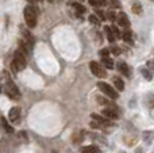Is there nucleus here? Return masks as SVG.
<instances>
[{"label":"nucleus","instance_id":"f257e3e1","mask_svg":"<svg viewBox=\"0 0 154 153\" xmlns=\"http://www.w3.org/2000/svg\"><path fill=\"white\" fill-rule=\"evenodd\" d=\"M37 15H38V10H35L31 5H27L24 8V20H26L27 27L34 29L37 26Z\"/></svg>","mask_w":154,"mask_h":153},{"label":"nucleus","instance_id":"f03ea898","mask_svg":"<svg viewBox=\"0 0 154 153\" xmlns=\"http://www.w3.org/2000/svg\"><path fill=\"white\" fill-rule=\"evenodd\" d=\"M26 56L22 53L20 50H16L15 54H14V61H12V69L15 72H20L26 68Z\"/></svg>","mask_w":154,"mask_h":153},{"label":"nucleus","instance_id":"7ed1b4c3","mask_svg":"<svg viewBox=\"0 0 154 153\" xmlns=\"http://www.w3.org/2000/svg\"><path fill=\"white\" fill-rule=\"evenodd\" d=\"M5 94L14 100L20 98V92H19L18 87H16L15 83H14L12 80H10V79H7V83H5Z\"/></svg>","mask_w":154,"mask_h":153},{"label":"nucleus","instance_id":"20e7f679","mask_svg":"<svg viewBox=\"0 0 154 153\" xmlns=\"http://www.w3.org/2000/svg\"><path fill=\"white\" fill-rule=\"evenodd\" d=\"M97 87H99V89H100L104 95H107V96L111 98V99H116V98L119 96V95H118V92L115 91V88H112L109 84L104 83V81H99Z\"/></svg>","mask_w":154,"mask_h":153},{"label":"nucleus","instance_id":"39448f33","mask_svg":"<svg viewBox=\"0 0 154 153\" xmlns=\"http://www.w3.org/2000/svg\"><path fill=\"white\" fill-rule=\"evenodd\" d=\"M89 69H91V72H92L93 75L96 76V77L104 79V77L107 76L106 69H104V68L101 67L99 62H96V61H91V62H89Z\"/></svg>","mask_w":154,"mask_h":153},{"label":"nucleus","instance_id":"423d86ee","mask_svg":"<svg viewBox=\"0 0 154 153\" xmlns=\"http://www.w3.org/2000/svg\"><path fill=\"white\" fill-rule=\"evenodd\" d=\"M101 114H103L106 118H108L109 121H111V119H118V118H119V114H118V108H115V107L103 108Z\"/></svg>","mask_w":154,"mask_h":153},{"label":"nucleus","instance_id":"0eeeda50","mask_svg":"<svg viewBox=\"0 0 154 153\" xmlns=\"http://www.w3.org/2000/svg\"><path fill=\"white\" fill-rule=\"evenodd\" d=\"M91 117H92L93 121H96L99 125H103V126H112V122L109 121L108 118H106V117H101V115H99V114H91Z\"/></svg>","mask_w":154,"mask_h":153},{"label":"nucleus","instance_id":"6e6552de","mask_svg":"<svg viewBox=\"0 0 154 153\" xmlns=\"http://www.w3.org/2000/svg\"><path fill=\"white\" fill-rule=\"evenodd\" d=\"M19 117H20V108L18 107H12L10 110V113H8V118H10L11 122H18Z\"/></svg>","mask_w":154,"mask_h":153},{"label":"nucleus","instance_id":"1a4fd4ad","mask_svg":"<svg viewBox=\"0 0 154 153\" xmlns=\"http://www.w3.org/2000/svg\"><path fill=\"white\" fill-rule=\"evenodd\" d=\"M116 20H118V24L125 27V29H127V27L130 26V20H128V18L126 16V14H123V12H120L119 15H118Z\"/></svg>","mask_w":154,"mask_h":153},{"label":"nucleus","instance_id":"9d476101","mask_svg":"<svg viewBox=\"0 0 154 153\" xmlns=\"http://www.w3.org/2000/svg\"><path fill=\"white\" fill-rule=\"evenodd\" d=\"M118 69H119L120 73H123L127 77L130 76V68H128V65L126 62H118Z\"/></svg>","mask_w":154,"mask_h":153},{"label":"nucleus","instance_id":"9b49d317","mask_svg":"<svg viewBox=\"0 0 154 153\" xmlns=\"http://www.w3.org/2000/svg\"><path fill=\"white\" fill-rule=\"evenodd\" d=\"M112 81H114V84H115V87H116L118 91H123V89H125V83H123V80L120 77H118V76H114Z\"/></svg>","mask_w":154,"mask_h":153},{"label":"nucleus","instance_id":"f8f14e48","mask_svg":"<svg viewBox=\"0 0 154 153\" xmlns=\"http://www.w3.org/2000/svg\"><path fill=\"white\" fill-rule=\"evenodd\" d=\"M0 123H2L3 129H4L7 133H14L12 126H11L10 123H7V121H5V118H4V117H0Z\"/></svg>","mask_w":154,"mask_h":153},{"label":"nucleus","instance_id":"ddd939ff","mask_svg":"<svg viewBox=\"0 0 154 153\" xmlns=\"http://www.w3.org/2000/svg\"><path fill=\"white\" fill-rule=\"evenodd\" d=\"M104 31H106L107 38H108V41H109V42H114V41L116 39V37H115L114 31H112V29H111V27H109V26H106V27H104Z\"/></svg>","mask_w":154,"mask_h":153},{"label":"nucleus","instance_id":"4468645a","mask_svg":"<svg viewBox=\"0 0 154 153\" xmlns=\"http://www.w3.org/2000/svg\"><path fill=\"white\" fill-rule=\"evenodd\" d=\"M81 152L82 153H99L100 151H99L97 146H95V145H88V146H82Z\"/></svg>","mask_w":154,"mask_h":153},{"label":"nucleus","instance_id":"2eb2a0df","mask_svg":"<svg viewBox=\"0 0 154 153\" xmlns=\"http://www.w3.org/2000/svg\"><path fill=\"white\" fill-rule=\"evenodd\" d=\"M72 7L76 10L77 15H81V14L85 12V7L82 4H80V3H72Z\"/></svg>","mask_w":154,"mask_h":153},{"label":"nucleus","instance_id":"dca6fc26","mask_svg":"<svg viewBox=\"0 0 154 153\" xmlns=\"http://www.w3.org/2000/svg\"><path fill=\"white\" fill-rule=\"evenodd\" d=\"M101 61H103L104 67L108 68V69H112V68H114V61H112L108 56H107V57H101Z\"/></svg>","mask_w":154,"mask_h":153},{"label":"nucleus","instance_id":"f3484780","mask_svg":"<svg viewBox=\"0 0 154 153\" xmlns=\"http://www.w3.org/2000/svg\"><path fill=\"white\" fill-rule=\"evenodd\" d=\"M122 38H123V41H125V42L133 43V35H131V31H130V30H126V31L123 33Z\"/></svg>","mask_w":154,"mask_h":153},{"label":"nucleus","instance_id":"a211bd4d","mask_svg":"<svg viewBox=\"0 0 154 153\" xmlns=\"http://www.w3.org/2000/svg\"><path fill=\"white\" fill-rule=\"evenodd\" d=\"M141 73H142V76H143L146 80H152L153 79V73L150 72L147 68H141Z\"/></svg>","mask_w":154,"mask_h":153},{"label":"nucleus","instance_id":"6ab92c4d","mask_svg":"<svg viewBox=\"0 0 154 153\" xmlns=\"http://www.w3.org/2000/svg\"><path fill=\"white\" fill-rule=\"evenodd\" d=\"M89 22L92 24H95V26H99V24H100V20H99V18L96 15H89Z\"/></svg>","mask_w":154,"mask_h":153},{"label":"nucleus","instance_id":"aec40b11","mask_svg":"<svg viewBox=\"0 0 154 153\" xmlns=\"http://www.w3.org/2000/svg\"><path fill=\"white\" fill-rule=\"evenodd\" d=\"M133 11L135 14H141L142 12V5L139 4V3H134V5H133Z\"/></svg>","mask_w":154,"mask_h":153},{"label":"nucleus","instance_id":"412c9836","mask_svg":"<svg viewBox=\"0 0 154 153\" xmlns=\"http://www.w3.org/2000/svg\"><path fill=\"white\" fill-rule=\"evenodd\" d=\"M96 16H97L99 19H101V20H106V19H107L106 14H104V12H101V11H96Z\"/></svg>","mask_w":154,"mask_h":153},{"label":"nucleus","instance_id":"4be33fe9","mask_svg":"<svg viewBox=\"0 0 154 153\" xmlns=\"http://www.w3.org/2000/svg\"><path fill=\"white\" fill-rule=\"evenodd\" d=\"M111 29H112V31H114L115 37H116V38H120V31H119V29H118L116 26H111Z\"/></svg>","mask_w":154,"mask_h":153},{"label":"nucleus","instance_id":"5701e85b","mask_svg":"<svg viewBox=\"0 0 154 153\" xmlns=\"http://www.w3.org/2000/svg\"><path fill=\"white\" fill-rule=\"evenodd\" d=\"M111 52L115 54V56H119V54H120V49L118 48V46H112V48H111Z\"/></svg>","mask_w":154,"mask_h":153},{"label":"nucleus","instance_id":"b1692460","mask_svg":"<svg viewBox=\"0 0 154 153\" xmlns=\"http://www.w3.org/2000/svg\"><path fill=\"white\" fill-rule=\"evenodd\" d=\"M109 3H111V5H114V7H120V3H119V0H108Z\"/></svg>","mask_w":154,"mask_h":153},{"label":"nucleus","instance_id":"393cba45","mask_svg":"<svg viewBox=\"0 0 154 153\" xmlns=\"http://www.w3.org/2000/svg\"><path fill=\"white\" fill-rule=\"evenodd\" d=\"M108 53H109L108 49H103V50H100V53H99V54H100L101 57H107V56H108Z\"/></svg>","mask_w":154,"mask_h":153},{"label":"nucleus","instance_id":"a878e982","mask_svg":"<svg viewBox=\"0 0 154 153\" xmlns=\"http://www.w3.org/2000/svg\"><path fill=\"white\" fill-rule=\"evenodd\" d=\"M89 2V4L92 5V7H97V5H100L99 4V0H88Z\"/></svg>","mask_w":154,"mask_h":153},{"label":"nucleus","instance_id":"bb28decb","mask_svg":"<svg viewBox=\"0 0 154 153\" xmlns=\"http://www.w3.org/2000/svg\"><path fill=\"white\" fill-rule=\"evenodd\" d=\"M107 15H108V16H107V18H108V19H111V20H115V19L118 18V16L115 15L114 12H108V14H107Z\"/></svg>","mask_w":154,"mask_h":153},{"label":"nucleus","instance_id":"cd10ccee","mask_svg":"<svg viewBox=\"0 0 154 153\" xmlns=\"http://www.w3.org/2000/svg\"><path fill=\"white\" fill-rule=\"evenodd\" d=\"M99 4L100 5H107L108 4V0H99Z\"/></svg>","mask_w":154,"mask_h":153},{"label":"nucleus","instance_id":"c85d7f7f","mask_svg":"<svg viewBox=\"0 0 154 153\" xmlns=\"http://www.w3.org/2000/svg\"><path fill=\"white\" fill-rule=\"evenodd\" d=\"M147 67H149L150 69L154 70V61H149V62H147Z\"/></svg>","mask_w":154,"mask_h":153},{"label":"nucleus","instance_id":"c756f323","mask_svg":"<svg viewBox=\"0 0 154 153\" xmlns=\"http://www.w3.org/2000/svg\"><path fill=\"white\" fill-rule=\"evenodd\" d=\"M49 2H53V0H49Z\"/></svg>","mask_w":154,"mask_h":153},{"label":"nucleus","instance_id":"7c9ffc66","mask_svg":"<svg viewBox=\"0 0 154 153\" xmlns=\"http://www.w3.org/2000/svg\"><path fill=\"white\" fill-rule=\"evenodd\" d=\"M38 2H42V0H38Z\"/></svg>","mask_w":154,"mask_h":153},{"label":"nucleus","instance_id":"2f4dec72","mask_svg":"<svg viewBox=\"0 0 154 153\" xmlns=\"http://www.w3.org/2000/svg\"><path fill=\"white\" fill-rule=\"evenodd\" d=\"M152 2H154V0H152Z\"/></svg>","mask_w":154,"mask_h":153}]
</instances>
